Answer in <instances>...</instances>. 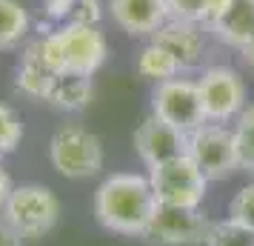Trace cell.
Masks as SVG:
<instances>
[{
    "label": "cell",
    "mask_w": 254,
    "mask_h": 246,
    "mask_svg": "<svg viewBox=\"0 0 254 246\" xmlns=\"http://www.w3.org/2000/svg\"><path fill=\"white\" fill-rule=\"evenodd\" d=\"M109 14L131 37H151L169 20L166 0H109Z\"/></svg>",
    "instance_id": "cell-11"
},
{
    "label": "cell",
    "mask_w": 254,
    "mask_h": 246,
    "mask_svg": "<svg viewBox=\"0 0 254 246\" xmlns=\"http://www.w3.org/2000/svg\"><path fill=\"white\" fill-rule=\"evenodd\" d=\"M77 0H43V14L52 23H69Z\"/></svg>",
    "instance_id": "cell-24"
},
{
    "label": "cell",
    "mask_w": 254,
    "mask_h": 246,
    "mask_svg": "<svg viewBox=\"0 0 254 246\" xmlns=\"http://www.w3.org/2000/svg\"><path fill=\"white\" fill-rule=\"evenodd\" d=\"M94 83L86 75H60L55 89L49 94V103L60 112H83L92 103Z\"/></svg>",
    "instance_id": "cell-15"
},
{
    "label": "cell",
    "mask_w": 254,
    "mask_h": 246,
    "mask_svg": "<svg viewBox=\"0 0 254 246\" xmlns=\"http://www.w3.org/2000/svg\"><path fill=\"white\" fill-rule=\"evenodd\" d=\"M240 52H243V60L249 63V69L254 72V35L249 37V40H246V46H243Z\"/></svg>",
    "instance_id": "cell-28"
},
{
    "label": "cell",
    "mask_w": 254,
    "mask_h": 246,
    "mask_svg": "<svg viewBox=\"0 0 254 246\" xmlns=\"http://www.w3.org/2000/svg\"><path fill=\"white\" fill-rule=\"evenodd\" d=\"M60 75H55V69L46 63L43 58V43L40 37L32 40L29 46L23 49V55L17 60V69H14V89L23 94V97H32V100H49V94L55 89Z\"/></svg>",
    "instance_id": "cell-12"
},
{
    "label": "cell",
    "mask_w": 254,
    "mask_h": 246,
    "mask_svg": "<svg viewBox=\"0 0 254 246\" xmlns=\"http://www.w3.org/2000/svg\"><path fill=\"white\" fill-rule=\"evenodd\" d=\"M103 17V6L100 0H77L74 3V12H71L69 23H83V26H100Z\"/></svg>",
    "instance_id": "cell-23"
},
{
    "label": "cell",
    "mask_w": 254,
    "mask_h": 246,
    "mask_svg": "<svg viewBox=\"0 0 254 246\" xmlns=\"http://www.w3.org/2000/svg\"><path fill=\"white\" fill-rule=\"evenodd\" d=\"M234 143H237V155H240V169L254 172V103L246 106L237 117L234 126Z\"/></svg>",
    "instance_id": "cell-19"
},
{
    "label": "cell",
    "mask_w": 254,
    "mask_h": 246,
    "mask_svg": "<svg viewBox=\"0 0 254 246\" xmlns=\"http://www.w3.org/2000/svg\"><path fill=\"white\" fill-rule=\"evenodd\" d=\"M0 246H23V238L17 235V229L3 215H0Z\"/></svg>",
    "instance_id": "cell-25"
},
{
    "label": "cell",
    "mask_w": 254,
    "mask_h": 246,
    "mask_svg": "<svg viewBox=\"0 0 254 246\" xmlns=\"http://www.w3.org/2000/svg\"><path fill=\"white\" fill-rule=\"evenodd\" d=\"M12 189H14L12 177H9V172L0 166V212H3V206H6V200H9V195H12Z\"/></svg>",
    "instance_id": "cell-27"
},
{
    "label": "cell",
    "mask_w": 254,
    "mask_h": 246,
    "mask_svg": "<svg viewBox=\"0 0 254 246\" xmlns=\"http://www.w3.org/2000/svg\"><path fill=\"white\" fill-rule=\"evenodd\" d=\"M23 241H37L49 235L60 221V198L43 183H20L12 189L0 212Z\"/></svg>",
    "instance_id": "cell-4"
},
{
    "label": "cell",
    "mask_w": 254,
    "mask_h": 246,
    "mask_svg": "<svg viewBox=\"0 0 254 246\" xmlns=\"http://www.w3.org/2000/svg\"><path fill=\"white\" fill-rule=\"evenodd\" d=\"M203 246H254V229L226 218L220 223H211Z\"/></svg>",
    "instance_id": "cell-18"
},
{
    "label": "cell",
    "mask_w": 254,
    "mask_h": 246,
    "mask_svg": "<svg viewBox=\"0 0 254 246\" xmlns=\"http://www.w3.org/2000/svg\"><path fill=\"white\" fill-rule=\"evenodd\" d=\"M220 43L231 49H243L254 35V0H229V6L206 26Z\"/></svg>",
    "instance_id": "cell-14"
},
{
    "label": "cell",
    "mask_w": 254,
    "mask_h": 246,
    "mask_svg": "<svg viewBox=\"0 0 254 246\" xmlns=\"http://www.w3.org/2000/svg\"><path fill=\"white\" fill-rule=\"evenodd\" d=\"M154 43H160L166 52H172L174 60L180 63V69H191L203 60V49H206V37L200 23H189V20H166V23L151 35Z\"/></svg>",
    "instance_id": "cell-13"
},
{
    "label": "cell",
    "mask_w": 254,
    "mask_h": 246,
    "mask_svg": "<svg viewBox=\"0 0 254 246\" xmlns=\"http://www.w3.org/2000/svg\"><path fill=\"white\" fill-rule=\"evenodd\" d=\"M149 183L154 189L157 203L166 206H180V209H200V203L206 200L208 180L203 172L194 166L189 155L172 158L166 164L149 169Z\"/></svg>",
    "instance_id": "cell-5"
},
{
    "label": "cell",
    "mask_w": 254,
    "mask_h": 246,
    "mask_svg": "<svg viewBox=\"0 0 254 246\" xmlns=\"http://www.w3.org/2000/svg\"><path fill=\"white\" fill-rule=\"evenodd\" d=\"M229 218L231 221L243 223V226H249L254 229V183L249 186H243L229 203Z\"/></svg>",
    "instance_id": "cell-21"
},
{
    "label": "cell",
    "mask_w": 254,
    "mask_h": 246,
    "mask_svg": "<svg viewBox=\"0 0 254 246\" xmlns=\"http://www.w3.org/2000/svg\"><path fill=\"white\" fill-rule=\"evenodd\" d=\"M103 143L80 123H63L49 141V161L55 172L69 180H86L103 169Z\"/></svg>",
    "instance_id": "cell-3"
},
{
    "label": "cell",
    "mask_w": 254,
    "mask_h": 246,
    "mask_svg": "<svg viewBox=\"0 0 254 246\" xmlns=\"http://www.w3.org/2000/svg\"><path fill=\"white\" fill-rule=\"evenodd\" d=\"M166 9L172 20H189V23L203 26V12H206V0H166Z\"/></svg>",
    "instance_id": "cell-22"
},
{
    "label": "cell",
    "mask_w": 254,
    "mask_h": 246,
    "mask_svg": "<svg viewBox=\"0 0 254 246\" xmlns=\"http://www.w3.org/2000/svg\"><path fill=\"white\" fill-rule=\"evenodd\" d=\"M134 149H137L140 161L154 169V166L166 164L172 158H180L186 155V146H189V135L180 129H174L172 123L160 120L157 115L143 117L134 129Z\"/></svg>",
    "instance_id": "cell-10"
},
{
    "label": "cell",
    "mask_w": 254,
    "mask_h": 246,
    "mask_svg": "<svg viewBox=\"0 0 254 246\" xmlns=\"http://www.w3.org/2000/svg\"><path fill=\"white\" fill-rule=\"evenodd\" d=\"M208 123H226L246 109V83L231 66H211L197 81Z\"/></svg>",
    "instance_id": "cell-9"
},
{
    "label": "cell",
    "mask_w": 254,
    "mask_h": 246,
    "mask_svg": "<svg viewBox=\"0 0 254 246\" xmlns=\"http://www.w3.org/2000/svg\"><path fill=\"white\" fill-rule=\"evenodd\" d=\"M23 141V123L12 106L0 103V161L6 155H12Z\"/></svg>",
    "instance_id": "cell-20"
},
{
    "label": "cell",
    "mask_w": 254,
    "mask_h": 246,
    "mask_svg": "<svg viewBox=\"0 0 254 246\" xmlns=\"http://www.w3.org/2000/svg\"><path fill=\"white\" fill-rule=\"evenodd\" d=\"M32 32V17L20 0H0V52H12L26 43Z\"/></svg>",
    "instance_id": "cell-16"
},
{
    "label": "cell",
    "mask_w": 254,
    "mask_h": 246,
    "mask_svg": "<svg viewBox=\"0 0 254 246\" xmlns=\"http://www.w3.org/2000/svg\"><path fill=\"white\" fill-rule=\"evenodd\" d=\"M151 115H157L160 120L172 123L174 129L186 132V135H191V132H197L200 126L208 123L197 81H189V78H180V75L154 86Z\"/></svg>",
    "instance_id": "cell-6"
},
{
    "label": "cell",
    "mask_w": 254,
    "mask_h": 246,
    "mask_svg": "<svg viewBox=\"0 0 254 246\" xmlns=\"http://www.w3.org/2000/svg\"><path fill=\"white\" fill-rule=\"evenodd\" d=\"M43 58L55 69V75H86L106 63L109 43L100 26H83V23H60L49 35H40Z\"/></svg>",
    "instance_id": "cell-2"
},
{
    "label": "cell",
    "mask_w": 254,
    "mask_h": 246,
    "mask_svg": "<svg viewBox=\"0 0 254 246\" xmlns=\"http://www.w3.org/2000/svg\"><path fill=\"white\" fill-rule=\"evenodd\" d=\"M186 155L194 161V166L203 172L206 180H226L231 172L240 169L234 132L220 123H206L197 132H191Z\"/></svg>",
    "instance_id": "cell-7"
},
{
    "label": "cell",
    "mask_w": 254,
    "mask_h": 246,
    "mask_svg": "<svg viewBox=\"0 0 254 246\" xmlns=\"http://www.w3.org/2000/svg\"><path fill=\"white\" fill-rule=\"evenodd\" d=\"M137 75L140 78H146V81H154V83H163V81H172V78H177L180 75V63L174 60L172 52H166V49L160 46V43H154V40H149L146 46L140 49L137 55Z\"/></svg>",
    "instance_id": "cell-17"
},
{
    "label": "cell",
    "mask_w": 254,
    "mask_h": 246,
    "mask_svg": "<svg viewBox=\"0 0 254 246\" xmlns=\"http://www.w3.org/2000/svg\"><path fill=\"white\" fill-rule=\"evenodd\" d=\"M157 209V198L149 177L134 172H115L94 192V218L97 223L117 235L140 238Z\"/></svg>",
    "instance_id": "cell-1"
},
{
    "label": "cell",
    "mask_w": 254,
    "mask_h": 246,
    "mask_svg": "<svg viewBox=\"0 0 254 246\" xmlns=\"http://www.w3.org/2000/svg\"><path fill=\"white\" fill-rule=\"evenodd\" d=\"M229 6V0H206V12H203V26H208L223 9Z\"/></svg>",
    "instance_id": "cell-26"
},
{
    "label": "cell",
    "mask_w": 254,
    "mask_h": 246,
    "mask_svg": "<svg viewBox=\"0 0 254 246\" xmlns=\"http://www.w3.org/2000/svg\"><path fill=\"white\" fill-rule=\"evenodd\" d=\"M211 221L200 209H180L157 203L146 232L140 235L151 246H200L206 244Z\"/></svg>",
    "instance_id": "cell-8"
}]
</instances>
